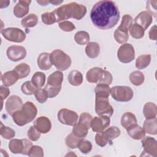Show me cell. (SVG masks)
I'll list each match as a JSON object with an SVG mask.
<instances>
[{
	"label": "cell",
	"instance_id": "cell-1",
	"mask_svg": "<svg viewBox=\"0 0 157 157\" xmlns=\"http://www.w3.org/2000/svg\"><path fill=\"white\" fill-rule=\"evenodd\" d=\"M90 18L96 28L104 30L109 29L118 23L120 19V11L113 1H99L93 6Z\"/></svg>",
	"mask_w": 157,
	"mask_h": 157
},
{
	"label": "cell",
	"instance_id": "cell-2",
	"mask_svg": "<svg viewBox=\"0 0 157 157\" xmlns=\"http://www.w3.org/2000/svg\"><path fill=\"white\" fill-rule=\"evenodd\" d=\"M53 12L55 15L56 22L70 18L79 20L85 17L86 13V8L82 4L71 2L60 6Z\"/></svg>",
	"mask_w": 157,
	"mask_h": 157
},
{
	"label": "cell",
	"instance_id": "cell-3",
	"mask_svg": "<svg viewBox=\"0 0 157 157\" xmlns=\"http://www.w3.org/2000/svg\"><path fill=\"white\" fill-rule=\"evenodd\" d=\"M37 113L36 106L31 101L25 102L21 109L12 115L13 121L19 126H23L34 120Z\"/></svg>",
	"mask_w": 157,
	"mask_h": 157
},
{
	"label": "cell",
	"instance_id": "cell-4",
	"mask_svg": "<svg viewBox=\"0 0 157 157\" xmlns=\"http://www.w3.org/2000/svg\"><path fill=\"white\" fill-rule=\"evenodd\" d=\"M86 78L90 83L107 85H110L113 80V77L110 72L98 67L90 69L86 72Z\"/></svg>",
	"mask_w": 157,
	"mask_h": 157
},
{
	"label": "cell",
	"instance_id": "cell-5",
	"mask_svg": "<svg viewBox=\"0 0 157 157\" xmlns=\"http://www.w3.org/2000/svg\"><path fill=\"white\" fill-rule=\"evenodd\" d=\"M50 56L52 64L59 71L67 70L71 65L70 56L61 50H53L50 54Z\"/></svg>",
	"mask_w": 157,
	"mask_h": 157
},
{
	"label": "cell",
	"instance_id": "cell-6",
	"mask_svg": "<svg viewBox=\"0 0 157 157\" xmlns=\"http://www.w3.org/2000/svg\"><path fill=\"white\" fill-rule=\"evenodd\" d=\"M120 133V129L118 127L111 126L106 130L99 132L96 134V143L100 147H105L109 142L119 137Z\"/></svg>",
	"mask_w": 157,
	"mask_h": 157
},
{
	"label": "cell",
	"instance_id": "cell-7",
	"mask_svg": "<svg viewBox=\"0 0 157 157\" xmlns=\"http://www.w3.org/2000/svg\"><path fill=\"white\" fill-rule=\"evenodd\" d=\"M112 97L118 102H128L133 97L132 89L128 86H114L110 88Z\"/></svg>",
	"mask_w": 157,
	"mask_h": 157
},
{
	"label": "cell",
	"instance_id": "cell-8",
	"mask_svg": "<svg viewBox=\"0 0 157 157\" xmlns=\"http://www.w3.org/2000/svg\"><path fill=\"white\" fill-rule=\"evenodd\" d=\"M95 111L96 114L99 116L111 117L113 113V109L109 104V98L96 97Z\"/></svg>",
	"mask_w": 157,
	"mask_h": 157
},
{
	"label": "cell",
	"instance_id": "cell-9",
	"mask_svg": "<svg viewBox=\"0 0 157 157\" xmlns=\"http://www.w3.org/2000/svg\"><path fill=\"white\" fill-rule=\"evenodd\" d=\"M2 36L7 40L13 42H22L26 39V34L17 28H7L1 30Z\"/></svg>",
	"mask_w": 157,
	"mask_h": 157
},
{
	"label": "cell",
	"instance_id": "cell-10",
	"mask_svg": "<svg viewBox=\"0 0 157 157\" xmlns=\"http://www.w3.org/2000/svg\"><path fill=\"white\" fill-rule=\"evenodd\" d=\"M58 121L63 124L74 126L77 123L78 116L77 113L67 109H60L57 114Z\"/></svg>",
	"mask_w": 157,
	"mask_h": 157
},
{
	"label": "cell",
	"instance_id": "cell-11",
	"mask_svg": "<svg viewBox=\"0 0 157 157\" xmlns=\"http://www.w3.org/2000/svg\"><path fill=\"white\" fill-rule=\"evenodd\" d=\"M117 56L119 61L123 63H129L135 58V51L133 46L130 44L121 45L118 50Z\"/></svg>",
	"mask_w": 157,
	"mask_h": 157
},
{
	"label": "cell",
	"instance_id": "cell-12",
	"mask_svg": "<svg viewBox=\"0 0 157 157\" xmlns=\"http://www.w3.org/2000/svg\"><path fill=\"white\" fill-rule=\"evenodd\" d=\"M6 54L10 60L16 62L21 60L26 57V50L23 46L11 45L7 48Z\"/></svg>",
	"mask_w": 157,
	"mask_h": 157
},
{
	"label": "cell",
	"instance_id": "cell-13",
	"mask_svg": "<svg viewBox=\"0 0 157 157\" xmlns=\"http://www.w3.org/2000/svg\"><path fill=\"white\" fill-rule=\"evenodd\" d=\"M110 118L106 115L94 117L91 122V128L94 132L104 131L110 125Z\"/></svg>",
	"mask_w": 157,
	"mask_h": 157
},
{
	"label": "cell",
	"instance_id": "cell-14",
	"mask_svg": "<svg viewBox=\"0 0 157 157\" xmlns=\"http://www.w3.org/2000/svg\"><path fill=\"white\" fill-rule=\"evenodd\" d=\"M23 105V101L19 96L12 95L7 99L5 107L8 114L12 115L15 112L20 110Z\"/></svg>",
	"mask_w": 157,
	"mask_h": 157
},
{
	"label": "cell",
	"instance_id": "cell-15",
	"mask_svg": "<svg viewBox=\"0 0 157 157\" xmlns=\"http://www.w3.org/2000/svg\"><path fill=\"white\" fill-rule=\"evenodd\" d=\"M142 145L144 148V153H145L147 156H157V142L151 137H144L142 140Z\"/></svg>",
	"mask_w": 157,
	"mask_h": 157
},
{
	"label": "cell",
	"instance_id": "cell-16",
	"mask_svg": "<svg viewBox=\"0 0 157 157\" xmlns=\"http://www.w3.org/2000/svg\"><path fill=\"white\" fill-rule=\"evenodd\" d=\"M152 21L153 17L147 11H142L140 12L134 19L135 24L140 26L144 30L149 27Z\"/></svg>",
	"mask_w": 157,
	"mask_h": 157
},
{
	"label": "cell",
	"instance_id": "cell-17",
	"mask_svg": "<svg viewBox=\"0 0 157 157\" xmlns=\"http://www.w3.org/2000/svg\"><path fill=\"white\" fill-rule=\"evenodd\" d=\"M34 126L40 132L46 134L52 128L50 120L46 117L41 116L37 118L34 122Z\"/></svg>",
	"mask_w": 157,
	"mask_h": 157
},
{
	"label": "cell",
	"instance_id": "cell-18",
	"mask_svg": "<svg viewBox=\"0 0 157 157\" xmlns=\"http://www.w3.org/2000/svg\"><path fill=\"white\" fill-rule=\"evenodd\" d=\"M31 1H19L13 7V14L17 18H22L28 14Z\"/></svg>",
	"mask_w": 157,
	"mask_h": 157
},
{
	"label": "cell",
	"instance_id": "cell-19",
	"mask_svg": "<svg viewBox=\"0 0 157 157\" xmlns=\"http://www.w3.org/2000/svg\"><path fill=\"white\" fill-rule=\"evenodd\" d=\"M37 65L39 69L43 71L50 69L52 66L50 54L46 52L41 53L37 58Z\"/></svg>",
	"mask_w": 157,
	"mask_h": 157
},
{
	"label": "cell",
	"instance_id": "cell-20",
	"mask_svg": "<svg viewBox=\"0 0 157 157\" xmlns=\"http://www.w3.org/2000/svg\"><path fill=\"white\" fill-rule=\"evenodd\" d=\"M18 79L19 77L14 70L5 72L1 77L2 83L6 86H12L17 82Z\"/></svg>",
	"mask_w": 157,
	"mask_h": 157
},
{
	"label": "cell",
	"instance_id": "cell-21",
	"mask_svg": "<svg viewBox=\"0 0 157 157\" xmlns=\"http://www.w3.org/2000/svg\"><path fill=\"white\" fill-rule=\"evenodd\" d=\"M137 120L136 116L131 112H125L121 118V125L126 129L136 124Z\"/></svg>",
	"mask_w": 157,
	"mask_h": 157
},
{
	"label": "cell",
	"instance_id": "cell-22",
	"mask_svg": "<svg viewBox=\"0 0 157 157\" xmlns=\"http://www.w3.org/2000/svg\"><path fill=\"white\" fill-rule=\"evenodd\" d=\"M128 135L135 140L142 139L145 136V132L142 128L137 124L129 128L126 129Z\"/></svg>",
	"mask_w": 157,
	"mask_h": 157
},
{
	"label": "cell",
	"instance_id": "cell-23",
	"mask_svg": "<svg viewBox=\"0 0 157 157\" xmlns=\"http://www.w3.org/2000/svg\"><path fill=\"white\" fill-rule=\"evenodd\" d=\"M63 80V74L59 71H56L51 74L47 79V83L51 86L58 87L61 86Z\"/></svg>",
	"mask_w": 157,
	"mask_h": 157
},
{
	"label": "cell",
	"instance_id": "cell-24",
	"mask_svg": "<svg viewBox=\"0 0 157 157\" xmlns=\"http://www.w3.org/2000/svg\"><path fill=\"white\" fill-rule=\"evenodd\" d=\"M85 53L90 58H97L100 53L99 45L94 42H88L85 47Z\"/></svg>",
	"mask_w": 157,
	"mask_h": 157
},
{
	"label": "cell",
	"instance_id": "cell-25",
	"mask_svg": "<svg viewBox=\"0 0 157 157\" xmlns=\"http://www.w3.org/2000/svg\"><path fill=\"white\" fill-rule=\"evenodd\" d=\"M143 113L146 119L155 118L157 114L156 105L151 102L145 103L143 108Z\"/></svg>",
	"mask_w": 157,
	"mask_h": 157
},
{
	"label": "cell",
	"instance_id": "cell-26",
	"mask_svg": "<svg viewBox=\"0 0 157 157\" xmlns=\"http://www.w3.org/2000/svg\"><path fill=\"white\" fill-rule=\"evenodd\" d=\"M143 129L145 132L156 135L157 134V120L156 118L146 119L143 124Z\"/></svg>",
	"mask_w": 157,
	"mask_h": 157
},
{
	"label": "cell",
	"instance_id": "cell-27",
	"mask_svg": "<svg viewBox=\"0 0 157 157\" xmlns=\"http://www.w3.org/2000/svg\"><path fill=\"white\" fill-rule=\"evenodd\" d=\"M9 148L13 154H22L24 150V143L23 139H12L9 143Z\"/></svg>",
	"mask_w": 157,
	"mask_h": 157
},
{
	"label": "cell",
	"instance_id": "cell-28",
	"mask_svg": "<svg viewBox=\"0 0 157 157\" xmlns=\"http://www.w3.org/2000/svg\"><path fill=\"white\" fill-rule=\"evenodd\" d=\"M69 83L73 86H79L83 82V75L82 74L77 71L73 70L71 71L67 77Z\"/></svg>",
	"mask_w": 157,
	"mask_h": 157
},
{
	"label": "cell",
	"instance_id": "cell-29",
	"mask_svg": "<svg viewBox=\"0 0 157 157\" xmlns=\"http://www.w3.org/2000/svg\"><path fill=\"white\" fill-rule=\"evenodd\" d=\"M38 23V17L34 13H29L21 21V24L24 28H33Z\"/></svg>",
	"mask_w": 157,
	"mask_h": 157
},
{
	"label": "cell",
	"instance_id": "cell-30",
	"mask_svg": "<svg viewBox=\"0 0 157 157\" xmlns=\"http://www.w3.org/2000/svg\"><path fill=\"white\" fill-rule=\"evenodd\" d=\"M13 70L17 72L19 77V79L26 77L30 73V67L26 63H20L16 66Z\"/></svg>",
	"mask_w": 157,
	"mask_h": 157
},
{
	"label": "cell",
	"instance_id": "cell-31",
	"mask_svg": "<svg viewBox=\"0 0 157 157\" xmlns=\"http://www.w3.org/2000/svg\"><path fill=\"white\" fill-rule=\"evenodd\" d=\"M88 130L89 129L85 125L78 122L73 126L72 132L80 138H83L87 135Z\"/></svg>",
	"mask_w": 157,
	"mask_h": 157
},
{
	"label": "cell",
	"instance_id": "cell-32",
	"mask_svg": "<svg viewBox=\"0 0 157 157\" xmlns=\"http://www.w3.org/2000/svg\"><path fill=\"white\" fill-rule=\"evenodd\" d=\"M96 97L109 98L110 94V88L105 84H98L94 88Z\"/></svg>",
	"mask_w": 157,
	"mask_h": 157
},
{
	"label": "cell",
	"instance_id": "cell-33",
	"mask_svg": "<svg viewBox=\"0 0 157 157\" xmlns=\"http://www.w3.org/2000/svg\"><path fill=\"white\" fill-rule=\"evenodd\" d=\"M150 61V55H140L136 60V67L139 69H144L149 66Z\"/></svg>",
	"mask_w": 157,
	"mask_h": 157
},
{
	"label": "cell",
	"instance_id": "cell-34",
	"mask_svg": "<svg viewBox=\"0 0 157 157\" xmlns=\"http://www.w3.org/2000/svg\"><path fill=\"white\" fill-rule=\"evenodd\" d=\"M145 77L143 73L139 71L132 72L129 75V80L135 86H140L144 82Z\"/></svg>",
	"mask_w": 157,
	"mask_h": 157
},
{
	"label": "cell",
	"instance_id": "cell-35",
	"mask_svg": "<svg viewBox=\"0 0 157 157\" xmlns=\"http://www.w3.org/2000/svg\"><path fill=\"white\" fill-rule=\"evenodd\" d=\"M132 21H133V19L132 17L129 15L125 14L123 16L121 22L120 26L117 28V29L122 31L128 33V30L129 29V28L132 25Z\"/></svg>",
	"mask_w": 157,
	"mask_h": 157
},
{
	"label": "cell",
	"instance_id": "cell-36",
	"mask_svg": "<svg viewBox=\"0 0 157 157\" xmlns=\"http://www.w3.org/2000/svg\"><path fill=\"white\" fill-rule=\"evenodd\" d=\"M74 40L77 44L80 45L87 44L90 40L89 34L84 31L77 32L74 36Z\"/></svg>",
	"mask_w": 157,
	"mask_h": 157
},
{
	"label": "cell",
	"instance_id": "cell-37",
	"mask_svg": "<svg viewBox=\"0 0 157 157\" xmlns=\"http://www.w3.org/2000/svg\"><path fill=\"white\" fill-rule=\"evenodd\" d=\"M31 82L37 88H42L45 82V75L42 72H36L33 75Z\"/></svg>",
	"mask_w": 157,
	"mask_h": 157
},
{
	"label": "cell",
	"instance_id": "cell-38",
	"mask_svg": "<svg viewBox=\"0 0 157 157\" xmlns=\"http://www.w3.org/2000/svg\"><path fill=\"white\" fill-rule=\"evenodd\" d=\"M129 33L132 37L134 39H140L144 36L145 30L139 25L133 24L129 28Z\"/></svg>",
	"mask_w": 157,
	"mask_h": 157
},
{
	"label": "cell",
	"instance_id": "cell-39",
	"mask_svg": "<svg viewBox=\"0 0 157 157\" xmlns=\"http://www.w3.org/2000/svg\"><path fill=\"white\" fill-rule=\"evenodd\" d=\"M82 138H80L76 136H75L72 132L70 134H69L66 139H65V142L66 145L72 149H74L77 148L78 144L80 142V140L82 139Z\"/></svg>",
	"mask_w": 157,
	"mask_h": 157
},
{
	"label": "cell",
	"instance_id": "cell-40",
	"mask_svg": "<svg viewBox=\"0 0 157 157\" xmlns=\"http://www.w3.org/2000/svg\"><path fill=\"white\" fill-rule=\"evenodd\" d=\"M0 134L1 136L6 139H12L15 136V131L8 126H4L2 122H1Z\"/></svg>",
	"mask_w": 157,
	"mask_h": 157
},
{
	"label": "cell",
	"instance_id": "cell-41",
	"mask_svg": "<svg viewBox=\"0 0 157 157\" xmlns=\"http://www.w3.org/2000/svg\"><path fill=\"white\" fill-rule=\"evenodd\" d=\"M37 88H37L31 81H26L24 82L21 86V91L26 95L33 94Z\"/></svg>",
	"mask_w": 157,
	"mask_h": 157
},
{
	"label": "cell",
	"instance_id": "cell-42",
	"mask_svg": "<svg viewBox=\"0 0 157 157\" xmlns=\"http://www.w3.org/2000/svg\"><path fill=\"white\" fill-rule=\"evenodd\" d=\"M77 148L83 154H87L92 150V144L91 142L83 138L80 140Z\"/></svg>",
	"mask_w": 157,
	"mask_h": 157
},
{
	"label": "cell",
	"instance_id": "cell-43",
	"mask_svg": "<svg viewBox=\"0 0 157 157\" xmlns=\"http://www.w3.org/2000/svg\"><path fill=\"white\" fill-rule=\"evenodd\" d=\"M113 36L115 40L119 44H124L129 39L128 33L122 31L118 29L115 31Z\"/></svg>",
	"mask_w": 157,
	"mask_h": 157
},
{
	"label": "cell",
	"instance_id": "cell-44",
	"mask_svg": "<svg viewBox=\"0 0 157 157\" xmlns=\"http://www.w3.org/2000/svg\"><path fill=\"white\" fill-rule=\"evenodd\" d=\"M42 22L47 25H50L56 22L55 15L53 12L43 13L41 15Z\"/></svg>",
	"mask_w": 157,
	"mask_h": 157
},
{
	"label": "cell",
	"instance_id": "cell-45",
	"mask_svg": "<svg viewBox=\"0 0 157 157\" xmlns=\"http://www.w3.org/2000/svg\"><path fill=\"white\" fill-rule=\"evenodd\" d=\"M34 96H35V98L36 99H37V101L39 102V103H44L47 98H48V95L45 91V90L41 88H37V90H36V91L34 92Z\"/></svg>",
	"mask_w": 157,
	"mask_h": 157
},
{
	"label": "cell",
	"instance_id": "cell-46",
	"mask_svg": "<svg viewBox=\"0 0 157 157\" xmlns=\"http://www.w3.org/2000/svg\"><path fill=\"white\" fill-rule=\"evenodd\" d=\"M44 90H45L48 95V97L50 98H52L56 96L58 94V93L60 92L61 90V86L56 87L47 84L44 88Z\"/></svg>",
	"mask_w": 157,
	"mask_h": 157
},
{
	"label": "cell",
	"instance_id": "cell-47",
	"mask_svg": "<svg viewBox=\"0 0 157 157\" xmlns=\"http://www.w3.org/2000/svg\"><path fill=\"white\" fill-rule=\"evenodd\" d=\"M92 119L93 117L90 113L87 112H83L80 115L78 122L83 124L88 129H90L91 128V122Z\"/></svg>",
	"mask_w": 157,
	"mask_h": 157
},
{
	"label": "cell",
	"instance_id": "cell-48",
	"mask_svg": "<svg viewBox=\"0 0 157 157\" xmlns=\"http://www.w3.org/2000/svg\"><path fill=\"white\" fill-rule=\"evenodd\" d=\"M28 137L32 141H36L40 137V132L34 126H31L28 131Z\"/></svg>",
	"mask_w": 157,
	"mask_h": 157
},
{
	"label": "cell",
	"instance_id": "cell-49",
	"mask_svg": "<svg viewBox=\"0 0 157 157\" xmlns=\"http://www.w3.org/2000/svg\"><path fill=\"white\" fill-rule=\"evenodd\" d=\"M28 156L31 157H42L44 156V150L40 146L33 145L29 151Z\"/></svg>",
	"mask_w": 157,
	"mask_h": 157
},
{
	"label": "cell",
	"instance_id": "cell-50",
	"mask_svg": "<svg viewBox=\"0 0 157 157\" xmlns=\"http://www.w3.org/2000/svg\"><path fill=\"white\" fill-rule=\"evenodd\" d=\"M58 26L62 31L66 32L72 31L75 29V25L69 21H63L58 23Z\"/></svg>",
	"mask_w": 157,
	"mask_h": 157
},
{
	"label": "cell",
	"instance_id": "cell-51",
	"mask_svg": "<svg viewBox=\"0 0 157 157\" xmlns=\"http://www.w3.org/2000/svg\"><path fill=\"white\" fill-rule=\"evenodd\" d=\"M156 1H148L147 2V9L151 15L156 17Z\"/></svg>",
	"mask_w": 157,
	"mask_h": 157
},
{
	"label": "cell",
	"instance_id": "cell-52",
	"mask_svg": "<svg viewBox=\"0 0 157 157\" xmlns=\"http://www.w3.org/2000/svg\"><path fill=\"white\" fill-rule=\"evenodd\" d=\"M23 141L24 143V150L22 154L25 155H28L29 151L31 148V147H33V144L31 141H29L26 139H23Z\"/></svg>",
	"mask_w": 157,
	"mask_h": 157
},
{
	"label": "cell",
	"instance_id": "cell-53",
	"mask_svg": "<svg viewBox=\"0 0 157 157\" xmlns=\"http://www.w3.org/2000/svg\"><path fill=\"white\" fill-rule=\"evenodd\" d=\"M9 94H10V90L7 87L3 85H1L0 86V95L2 100L7 98L9 95Z\"/></svg>",
	"mask_w": 157,
	"mask_h": 157
},
{
	"label": "cell",
	"instance_id": "cell-54",
	"mask_svg": "<svg viewBox=\"0 0 157 157\" xmlns=\"http://www.w3.org/2000/svg\"><path fill=\"white\" fill-rule=\"evenodd\" d=\"M148 34H149V38L151 40H156L157 39V31H156V25H154L151 28Z\"/></svg>",
	"mask_w": 157,
	"mask_h": 157
},
{
	"label": "cell",
	"instance_id": "cell-55",
	"mask_svg": "<svg viewBox=\"0 0 157 157\" xmlns=\"http://www.w3.org/2000/svg\"><path fill=\"white\" fill-rule=\"evenodd\" d=\"M10 3L9 1H0V7L1 9L7 7Z\"/></svg>",
	"mask_w": 157,
	"mask_h": 157
},
{
	"label": "cell",
	"instance_id": "cell-56",
	"mask_svg": "<svg viewBox=\"0 0 157 157\" xmlns=\"http://www.w3.org/2000/svg\"><path fill=\"white\" fill-rule=\"evenodd\" d=\"M37 2L40 4L41 6H47L49 2V1H37Z\"/></svg>",
	"mask_w": 157,
	"mask_h": 157
},
{
	"label": "cell",
	"instance_id": "cell-57",
	"mask_svg": "<svg viewBox=\"0 0 157 157\" xmlns=\"http://www.w3.org/2000/svg\"><path fill=\"white\" fill-rule=\"evenodd\" d=\"M49 2L51 3V4H52L53 5L56 6V5H58V4H59L62 3L63 1H49Z\"/></svg>",
	"mask_w": 157,
	"mask_h": 157
}]
</instances>
